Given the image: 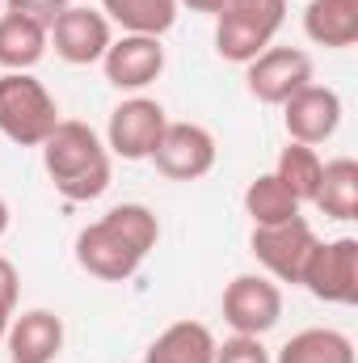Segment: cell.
<instances>
[{"instance_id": "1", "label": "cell", "mask_w": 358, "mask_h": 363, "mask_svg": "<svg viewBox=\"0 0 358 363\" xmlns=\"http://www.w3.org/2000/svg\"><path fill=\"white\" fill-rule=\"evenodd\" d=\"M42 165H47L51 186L72 203H89L110 190V148L81 118L55 123V131L42 144Z\"/></svg>"}, {"instance_id": "2", "label": "cell", "mask_w": 358, "mask_h": 363, "mask_svg": "<svg viewBox=\"0 0 358 363\" xmlns=\"http://www.w3.org/2000/svg\"><path fill=\"white\" fill-rule=\"evenodd\" d=\"M59 123V106L51 89L30 72L0 77V135L17 148H42Z\"/></svg>"}, {"instance_id": "3", "label": "cell", "mask_w": 358, "mask_h": 363, "mask_svg": "<svg viewBox=\"0 0 358 363\" xmlns=\"http://www.w3.org/2000/svg\"><path fill=\"white\" fill-rule=\"evenodd\" d=\"M316 245H321V237L312 233V224L304 216H295L287 224L253 228V237H249L253 258L266 267V274L274 283H304V271H308Z\"/></svg>"}, {"instance_id": "4", "label": "cell", "mask_w": 358, "mask_h": 363, "mask_svg": "<svg viewBox=\"0 0 358 363\" xmlns=\"http://www.w3.org/2000/svg\"><path fill=\"white\" fill-rule=\"evenodd\" d=\"M169 118L165 106L152 97H127L110 110V127H105V148L122 161H148L165 135Z\"/></svg>"}, {"instance_id": "5", "label": "cell", "mask_w": 358, "mask_h": 363, "mask_svg": "<svg viewBox=\"0 0 358 363\" xmlns=\"http://www.w3.org/2000/svg\"><path fill=\"white\" fill-rule=\"evenodd\" d=\"M215 157H219V144L207 127L198 123H169L156 152L148 157L156 165V174L169 182H198L215 169Z\"/></svg>"}, {"instance_id": "6", "label": "cell", "mask_w": 358, "mask_h": 363, "mask_svg": "<svg viewBox=\"0 0 358 363\" xmlns=\"http://www.w3.org/2000/svg\"><path fill=\"white\" fill-rule=\"evenodd\" d=\"M55 55L72 68H89V64H101V55L110 51L114 43V26L105 21L101 9H89V4H68L55 26L47 30Z\"/></svg>"}, {"instance_id": "7", "label": "cell", "mask_w": 358, "mask_h": 363, "mask_svg": "<svg viewBox=\"0 0 358 363\" xmlns=\"http://www.w3.org/2000/svg\"><path fill=\"white\" fill-rule=\"evenodd\" d=\"M282 317V287L270 274H236L224 287V321L232 334H253L262 338Z\"/></svg>"}, {"instance_id": "8", "label": "cell", "mask_w": 358, "mask_h": 363, "mask_svg": "<svg viewBox=\"0 0 358 363\" xmlns=\"http://www.w3.org/2000/svg\"><path fill=\"white\" fill-rule=\"evenodd\" d=\"M299 287H308L325 304H358V241L354 237L321 241Z\"/></svg>"}, {"instance_id": "9", "label": "cell", "mask_w": 358, "mask_h": 363, "mask_svg": "<svg viewBox=\"0 0 358 363\" xmlns=\"http://www.w3.org/2000/svg\"><path fill=\"white\" fill-rule=\"evenodd\" d=\"M245 81L262 106H282L291 93L312 85V55L299 47H274L270 43L253 64H245Z\"/></svg>"}, {"instance_id": "10", "label": "cell", "mask_w": 358, "mask_h": 363, "mask_svg": "<svg viewBox=\"0 0 358 363\" xmlns=\"http://www.w3.org/2000/svg\"><path fill=\"white\" fill-rule=\"evenodd\" d=\"M282 127H287V135L295 144L316 148V144L337 135V127H342V97L329 85L312 81V85H304L299 93H291L282 101Z\"/></svg>"}, {"instance_id": "11", "label": "cell", "mask_w": 358, "mask_h": 363, "mask_svg": "<svg viewBox=\"0 0 358 363\" xmlns=\"http://www.w3.org/2000/svg\"><path fill=\"white\" fill-rule=\"evenodd\" d=\"M101 72L114 89L139 93L165 72V47L161 38H148V34H122L101 55Z\"/></svg>"}, {"instance_id": "12", "label": "cell", "mask_w": 358, "mask_h": 363, "mask_svg": "<svg viewBox=\"0 0 358 363\" xmlns=\"http://www.w3.org/2000/svg\"><path fill=\"white\" fill-rule=\"evenodd\" d=\"M76 262L85 274L101 279V283H127L139 271L144 254H135L105 220H97L89 228H81V237H76Z\"/></svg>"}, {"instance_id": "13", "label": "cell", "mask_w": 358, "mask_h": 363, "mask_svg": "<svg viewBox=\"0 0 358 363\" xmlns=\"http://www.w3.org/2000/svg\"><path fill=\"white\" fill-rule=\"evenodd\" d=\"M8 363H55L64 351V321L51 308H30L8 321Z\"/></svg>"}, {"instance_id": "14", "label": "cell", "mask_w": 358, "mask_h": 363, "mask_svg": "<svg viewBox=\"0 0 358 363\" xmlns=\"http://www.w3.org/2000/svg\"><path fill=\"white\" fill-rule=\"evenodd\" d=\"M304 34L316 47H329V51L354 47L358 43V0H308Z\"/></svg>"}, {"instance_id": "15", "label": "cell", "mask_w": 358, "mask_h": 363, "mask_svg": "<svg viewBox=\"0 0 358 363\" xmlns=\"http://www.w3.org/2000/svg\"><path fill=\"white\" fill-rule=\"evenodd\" d=\"M144 363H215V334L202 321H173L152 338Z\"/></svg>"}, {"instance_id": "16", "label": "cell", "mask_w": 358, "mask_h": 363, "mask_svg": "<svg viewBox=\"0 0 358 363\" xmlns=\"http://www.w3.org/2000/svg\"><path fill=\"white\" fill-rule=\"evenodd\" d=\"M47 47H51V38L38 21L17 17V13L0 17V68L4 72H30L47 55Z\"/></svg>"}, {"instance_id": "17", "label": "cell", "mask_w": 358, "mask_h": 363, "mask_svg": "<svg viewBox=\"0 0 358 363\" xmlns=\"http://www.w3.org/2000/svg\"><path fill=\"white\" fill-rule=\"evenodd\" d=\"M101 13L110 26H122V34L161 38L178 21V0H101Z\"/></svg>"}, {"instance_id": "18", "label": "cell", "mask_w": 358, "mask_h": 363, "mask_svg": "<svg viewBox=\"0 0 358 363\" xmlns=\"http://www.w3.org/2000/svg\"><path fill=\"white\" fill-rule=\"evenodd\" d=\"M312 207L321 216H329V220H358V161L354 157L325 161L321 190H316Z\"/></svg>"}, {"instance_id": "19", "label": "cell", "mask_w": 358, "mask_h": 363, "mask_svg": "<svg viewBox=\"0 0 358 363\" xmlns=\"http://www.w3.org/2000/svg\"><path fill=\"white\" fill-rule=\"evenodd\" d=\"M274 363H354V342L342 330H329V325L299 330L295 338L282 342Z\"/></svg>"}, {"instance_id": "20", "label": "cell", "mask_w": 358, "mask_h": 363, "mask_svg": "<svg viewBox=\"0 0 358 363\" xmlns=\"http://www.w3.org/2000/svg\"><path fill=\"white\" fill-rule=\"evenodd\" d=\"M299 199L274 178V174H258V178L245 186V216L253 220V228H266V224H287L299 216Z\"/></svg>"}, {"instance_id": "21", "label": "cell", "mask_w": 358, "mask_h": 363, "mask_svg": "<svg viewBox=\"0 0 358 363\" xmlns=\"http://www.w3.org/2000/svg\"><path fill=\"white\" fill-rule=\"evenodd\" d=\"M321 174H325V161H321V152L316 148H308V144H287L282 152H278V165H274V178L282 182L299 203H312L316 199V190H321Z\"/></svg>"}, {"instance_id": "22", "label": "cell", "mask_w": 358, "mask_h": 363, "mask_svg": "<svg viewBox=\"0 0 358 363\" xmlns=\"http://www.w3.org/2000/svg\"><path fill=\"white\" fill-rule=\"evenodd\" d=\"M270 38L266 30H258L253 21L236 17V13H219L215 17V51L228 60V64H253L262 51H266Z\"/></svg>"}, {"instance_id": "23", "label": "cell", "mask_w": 358, "mask_h": 363, "mask_svg": "<svg viewBox=\"0 0 358 363\" xmlns=\"http://www.w3.org/2000/svg\"><path fill=\"white\" fill-rule=\"evenodd\" d=\"M135 254H152L156 250V241H161V220H156V211L152 207H144V203H118V207H110L105 216H101Z\"/></svg>"}, {"instance_id": "24", "label": "cell", "mask_w": 358, "mask_h": 363, "mask_svg": "<svg viewBox=\"0 0 358 363\" xmlns=\"http://www.w3.org/2000/svg\"><path fill=\"white\" fill-rule=\"evenodd\" d=\"M224 13H236V17L253 21L258 30H266L270 38H274L282 30V21H287V0H228Z\"/></svg>"}, {"instance_id": "25", "label": "cell", "mask_w": 358, "mask_h": 363, "mask_svg": "<svg viewBox=\"0 0 358 363\" xmlns=\"http://www.w3.org/2000/svg\"><path fill=\"white\" fill-rule=\"evenodd\" d=\"M215 363H270V351L253 334H232L228 342H215Z\"/></svg>"}, {"instance_id": "26", "label": "cell", "mask_w": 358, "mask_h": 363, "mask_svg": "<svg viewBox=\"0 0 358 363\" xmlns=\"http://www.w3.org/2000/svg\"><path fill=\"white\" fill-rule=\"evenodd\" d=\"M64 9H68V0H4V13L30 17V21H38L42 30H51Z\"/></svg>"}, {"instance_id": "27", "label": "cell", "mask_w": 358, "mask_h": 363, "mask_svg": "<svg viewBox=\"0 0 358 363\" xmlns=\"http://www.w3.org/2000/svg\"><path fill=\"white\" fill-rule=\"evenodd\" d=\"M17 291H21V279H17V267L0 254V304L13 308L17 304Z\"/></svg>"}, {"instance_id": "28", "label": "cell", "mask_w": 358, "mask_h": 363, "mask_svg": "<svg viewBox=\"0 0 358 363\" xmlns=\"http://www.w3.org/2000/svg\"><path fill=\"white\" fill-rule=\"evenodd\" d=\"M178 9H190V13H211V17H219V13L228 9V0H178Z\"/></svg>"}, {"instance_id": "29", "label": "cell", "mask_w": 358, "mask_h": 363, "mask_svg": "<svg viewBox=\"0 0 358 363\" xmlns=\"http://www.w3.org/2000/svg\"><path fill=\"white\" fill-rule=\"evenodd\" d=\"M8 321H13V308L0 304V342H4V334H8Z\"/></svg>"}, {"instance_id": "30", "label": "cell", "mask_w": 358, "mask_h": 363, "mask_svg": "<svg viewBox=\"0 0 358 363\" xmlns=\"http://www.w3.org/2000/svg\"><path fill=\"white\" fill-rule=\"evenodd\" d=\"M8 220H13V211H8V203H4V199H0V237H4V233H8Z\"/></svg>"}]
</instances>
